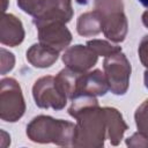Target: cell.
<instances>
[{
	"label": "cell",
	"mask_w": 148,
	"mask_h": 148,
	"mask_svg": "<svg viewBox=\"0 0 148 148\" xmlns=\"http://www.w3.org/2000/svg\"><path fill=\"white\" fill-rule=\"evenodd\" d=\"M68 113L76 119L73 145L83 148H101L108 138L106 109L98 105L96 96L79 95L72 99Z\"/></svg>",
	"instance_id": "6da1fadb"
},
{
	"label": "cell",
	"mask_w": 148,
	"mask_h": 148,
	"mask_svg": "<svg viewBox=\"0 0 148 148\" xmlns=\"http://www.w3.org/2000/svg\"><path fill=\"white\" fill-rule=\"evenodd\" d=\"M75 125L50 116H37L27 126L28 138L38 143H54L58 146H72Z\"/></svg>",
	"instance_id": "7a4b0ae2"
},
{
	"label": "cell",
	"mask_w": 148,
	"mask_h": 148,
	"mask_svg": "<svg viewBox=\"0 0 148 148\" xmlns=\"http://www.w3.org/2000/svg\"><path fill=\"white\" fill-rule=\"evenodd\" d=\"M95 10H97L102 17V31L104 36L114 43L123 42L128 30L123 1L95 0Z\"/></svg>",
	"instance_id": "3957f363"
},
{
	"label": "cell",
	"mask_w": 148,
	"mask_h": 148,
	"mask_svg": "<svg viewBox=\"0 0 148 148\" xmlns=\"http://www.w3.org/2000/svg\"><path fill=\"white\" fill-rule=\"evenodd\" d=\"M25 111V103L18 82L13 77L0 82V118L5 121H17Z\"/></svg>",
	"instance_id": "277c9868"
},
{
	"label": "cell",
	"mask_w": 148,
	"mask_h": 148,
	"mask_svg": "<svg viewBox=\"0 0 148 148\" xmlns=\"http://www.w3.org/2000/svg\"><path fill=\"white\" fill-rule=\"evenodd\" d=\"M104 74L109 84V90L114 95H125L130 86L132 67L126 56L119 51L105 57L103 61Z\"/></svg>",
	"instance_id": "5b68a950"
},
{
	"label": "cell",
	"mask_w": 148,
	"mask_h": 148,
	"mask_svg": "<svg viewBox=\"0 0 148 148\" xmlns=\"http://www.w3.org/2000/svg\"><path fill=\"white\" fill-rule=\"evenodd\" d=\"M35 103L40 109H53L56 111L65 108L68 97L59 89L54 76L46 75L38 79L32 87Z\"/></svg>",
	"instance_id": "8992f818"
},
{
	"label": "cell",
	"mask_w": 148,
	"mask_h": 148,
	"mask_svg": "<svg viewBox=\"0 0 148 148\" xmlns=\"http://www.w3.org/2000/svg\"><path fill=\"white\" fill-rule=\"evenodd\" d=\"M39 43L50 46L57 51L65 50L72 42V34L65 23L47 22L37 24Z\"/></svg>",
	"instance_id": "52a82bcc"
},
{
	"label": "cell",
	"mask_w": 148,
	"mask_h": 148,
	"mask_svg": "<svg viewBox=\"0 0 148 148\" xmlns=\"http://www.w3.org/2000/svg\"><path fill=\"white\" fill-rule=\"evenodd\" d=\"M97 53L87 44H77L71 46L65 51L62 56V61L66 65V67L80 73L88 72L97 62Z\"/></svg>",
	"instance_id": "ba28073f"
},
{
	"label": "cell",
	"mask_w": 148,
	"mask_h": 148,
	"mask_svg": "<svg viewBox=\"0 0 148 148\" xmlns=\"http://www.w3.org/2000/svg\"><path fill=\"white\" fill-rule=\"evenodd\" d=\"M72 0H47L43 10L34 16L35 25L47 22L67 23L73 17Z\"/></svg>",
	"instance_id": "9c48e42d"
},
{
	"label": "cell",
	"mask_w": 148,
	"mask_h": 148,
	"mask_svg": "<svg viewBox=\"0 0 148 148\" xmlns=\"http://www.w3.org/2000/svg\"><path fill=\"white\" fill-rule=\"evenodd\" d=\"M109 90V84L105 74L99 69L91 72L81 73L76 84L75 96L79 95H91V96H104Z\"/></svg>",
	"instance_id": "30bf717a"
},
{
	"label": "cell",
	"mask_w": 148,
	"mask_h": 148,
	"mask_svg": "<svg viewBox=\"0 0 148 148\" xmlns=\"http://www.w3.org/2000/svg\"><path fill=\"white\" fill-rule=\"evenodd\" d=\"M24 39V29L22 22L13 14L2 13L0 21V42L3 45L17 46Z\"/></svg>",
	"instance_id": "8fae6325"
},
{
	"label": "cell",
	"mask_w": 148,
	"mask_h": 148,
	"mask_svg": "<svg viewBox=\"0 0 148 148\" xmlns=\"http://www.w3.org/2000/svg\"><path fill=\"white\" fill-rule=\"evenodd\" d=\"M59 57V51L46 46L42 43L34 44L27 51V60L37 68H46L52 66Z\"/></svg>",
	"instance_id": "7c38bea8"
},
{
	"label": "cell",
	"mask_w": 148,
	"mask_h": 148,
	"mask_svg": "<svg viewBox=\"0 0 148 148\" xmlns=\"http://www.w3.org/2000/svg\"><path fill=\"white\" fill-rule=\"evenodd\" d=\"M105 109L108 118V139L110 140L111 145L118 146L128 126L125 123L121 113L117 109L108 106H105Z\"/></svg>",
	"instance_id": "4fadbf2b"
},
{
	"label": "cell",
	"mask_w": 148,
	"mask_h": 148,
	"mask_svg": "<svg viewBox=\"0 0 148 148\" xmlns=\"http://www.w3.org/2000/svg\"><path fill=\"white\" fill-rule=\"evenodd\" d=\"M76 30H77V34L83 37L98 35L103 30L102 17L98 14V12L94 9L91 12H87L80 15L76 23Z\"/></svg>",
	"instance_id": "5bb4252c"
},
{
	"label": "cell",
	"mask_w": 148,
	"mask_h": 148,
	"mask_svg": "<svg viewBox=\"0 0 148 148\" xmlns=\"http://www.w3.org/2000/svg\"><path fill=\"white\" fill-rule=\"evenodd\" d=\"M138 132L148 139V98L141 103L134 113Z\"/></svg>",
	"instance_id": "9a60e30c"
},
{
	"label": "cell",
	"mask_w": 148,
	"mask_h": 148,
	"mask_svg": "<svg viewBox=\"0 0 148 148\" xmlns=\"http://www.w3.org/2000/svg\"><path fill=\"white\" fill-rule=\"evenodd\" d=\"M87 45L92 49L97 56H103V57H108L110 54H113L116 52L121 51V47L118 45H112L111 43L106 42V40H101V39H92V40H88Z\"/></svg>",
	"instance_id": "2e32d148"
},
{
	"label": "cell",
	"mask_w": 148,
	"mask_h": 148,
	"mask_svg": "<svg viewBox=\"0 0 148 148\" xmlns=\"http://www.w3.org/2000/svg\"><path fill=\"white\" fill-rule=\"evenodd\" d=\"M47 0H17V6L27 14L36 16L38 15Z\"/></svg>",
	"instance_id": "e0dca14e"
},
{
	"label": "cell",
	"mask_w": 148,
	"mask_h": 148,
	"mask_svg": "<svg viewBox=\"0 0 148 148\" xmlns=\"http://www.w3.org/2000/svg\"><path fill=\"white\" fill-rule=\"evenodd\" d=\"M14 64H15L14 54L2 47L1 49V74L5 75L7 72H10L14 67Z\"/></svg>",
	"instance_id": "ac0fdd59"
},
{
	"label": "cell",
	"mask_w": 148,
	"mask_h": 148,
	"mask_svg": "<svg viewBox=\"0 0 148 148\" xmlns=\"http://www.w3.org/2000/svg\"><path fill=\"white\" fill-rule=\"evenodd\" d=\"M126 145L128 147H135V148H140V147H148V139H146L141 133L136 132L134 133L132 136L126 139Z\"/></svg>",
	"instance_id": "d6986e66"
},
{
	"label": "cell",
	"mask_w": 148,
	"mask_h": 148,
	"mask_svg": "<svg viewBox=\"0 0 148 148\" xmlns=\"http://www.w3.org/2000/svg\"><path fill=\"white\" fill-rule=\"evenodd\" d=\"M138 52H139V58L141 64L148 69V36H145L141 39Z\"/></svg>",
	"instance_id": "ffe728a7"
},
{
	"label": "cell",
	"mask_w": 148,
	"mask_h": 148,
	"mask_svg": "<svg viewBox=\"0 0 148 148\" xmlns=\"http://www.w3.org/2000/svg\"><path fill=\"white\" fill-rule=\"evenodd\" d=\"M142 23L148 28V9L142 14Z\"/></svg>",
	"instance_id": "44dd1931"
},
{
	"label": "cell",
	"mask_w": 148,
	"mask_h": 148,
	"mask_svg": "<svg viewBox=\"0 0 148 148\" xmlns=\"http://www.w3.org/2000/svg\"><path fill=\"white\" fill-rule=\"evenodd\" d=\"M145 87L148 89V69L145 71Z\"/></svg>",
	"instance_id": "7402d4cb"
},
{
	"label": "cell",
	"mask_w": 148,
	"mask_h": 148,
	"mask_svg": "<svg viewBox=\"0 0 148 148\" xmlns=\"http://www.w3.org/2000/svg\"><path fill=\"white\" fill-rule=\"evenodd\" d=\"M143 7H146V8H148V0H138Z\"/></svg>",
	"instance_id": "603a6c76"
}]
</instances>
